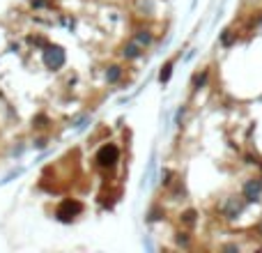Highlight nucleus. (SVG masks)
Listing matches in <instances>:
<instances>
[{
    "label": "nucleus",
    "mask_w": 262,
    "mask_h": 253,
    "mask_svg": "<svg viewBox=\"0 0 262 253\" xmlns=\"http://www.w3.org/2000/svg\"><path fill=\"white\" fill-rule=\"evenodd\" d=\"M44 62H46V67H51V69H60L62 65H65V51L58 49V46L46 49V53H44Z\"/></svg>",
    "instance_id": "obj_1"
},
{
    "label": "nucleus",
    "mask_w": 262,
    "mask_h": 253,
    "mask_svg": "<svg viewBox=\"0 0 262 253\" xmlns=\"http://www.w3.org/2000/svg\"><path fill=\"white\" fill-rule=\"evenodd\" d=\"M117 157H120V152H117L115 145H104V148L99 150V154H97V161H99L101 166H111V164L117 161Z\"/></svg>",
    "instance_id": "obj_2"
},
{
    "label": "nucleus",
    "mask_w": 262,
    "mask_h": 253,
    "mask_svg": "<svg viewBox=\"0 0 262 253\" xmlns=\"http://www.w3.org/2000/svg\"><path fill=\"white\" fill-rule=\"evenodd\" d=\"M81 212V202H71V201H67L65 205H62L60 210H58V217L60 219H71L74 214H79Z\"/></svg>",
    "instance_id": "obj_3"
},
{
    "label": "nucleus",
    "mask_w": 262,
    "mask_h": 253,
    "mask_svg": "<svg viewBox=\"0 0 262 253\" xmlns=\"http://www.w3.org/2000/svg\"><path fill=\"white\" fill-rule=\"evenodd\" d=\"M258 191H260V182H251L248 186H246V196H248V198H255Z\"/></svg>",
    "instance_id": "obj_4"
},
{
    "label": "nucleus",
    "mask_w": 262,
    "mask_h": 253,
    "mask_svg": "<svg viewBox=\"0 0 262 253\" xmlns=\"http://www.w3.org/2000/svg\"><path fill=\"white\" fill-rule=\"evenodd\" d=\"M117 74H120V71H117V67H113V71L108 74V79H111V81H115V79H117Z\"/></svg>",
    "instance_id": "obj_5"
}]
</instances>
